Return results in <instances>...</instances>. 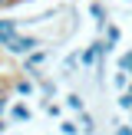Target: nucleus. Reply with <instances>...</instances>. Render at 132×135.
<instances>
[{
	"label": "nucleus",
	"instance_id": "1",
	"mask_svg": "<svg viewBox=\"0 0 132 135\" xmlns=\"http://www.w3.org/2000/svg\"><path fill=\"white\" fill-rule=\"evenodd\" d=\"M40 46H43V36H36V33H17L3 50L10 53V56H30V53L40 50Z\"/></svg>",
	"mask_w": 132,
	"mask_h": 135
},
{
	"label": "nucleus",
	"instance_id": "2",
	"mask_svg": "<svg viewBox=\"0 0 132 135\" xmlns=\"http://www.w3.org/2000/svg\"><path fill=\"white\" fill-rule=\"evenodd\" d=\"M46 59H50V50H43V46H40V50H33L30 56H23V73H30V76H43V73H40V66L46 63Z\"/></svg>",
	"mask_w": 132,
	"mask_h": 135
},
{
	"label": "nucleus",
	"instance_id": "3",
	"mask_svg": "<svg viewBox=\"0 0 132 135\" xmlns=\"http://www.w3.org/2000/svg\"><path fill=\"white\" fill-rule=\"evenodd\" d=\"M89 17L96 20V26L106 33V26H109V10L102 7V0H92V3H89Z\"/></svg>",
	"mask_w": 132,
	"mask_h": 135
},
{
	"label": "nucleus",
	"instance_id": "4",
	"mask_svg": "<svg viewBox=\"0 0 132 135\" xmlns=\"http://www.w3.org/2000/svg\"><path fill=\"white\" fill-rule=\"evenodd\" d=\"M36 83H40V79L26 73V76H20L17 83H13V92H17V96H33V92H36Z\"/></svg>",
	"mask_w": 132,
	"mask_h": 135
},
{
	"label": "nucleus",
	"instance_id": "5",
	"mask_svg": "<svg viewBox=\"0 0 132 135\" xmlns=\"http://www.w3.org/2000/svg\"><path fill=\"white\" fill-rule=\"evenodd\" d=\"M20 33V20H0V46H7Z\"/></svg>",
	"mask_w": 132,
	"mask_h": 135
},
{
	"label": "nucleus",
	"instance_id": "6",
	"mask_svg": "<svg viewBox=\"0 0 132 135\" xmlns=\"http://www.w3.org/2000/svg\"><path fill=\"white\" fill-rule=\"evenodd\" d=\"M30 115H33L30 105H23V102H13L10 105V119H13V122H30Z\"/></svg>",
	"mask_w": 132,
	"mask_h": 135
},
{
	"label": "nucleus",
	"instance_id": "7",
	"mask_svg": "<svg viewBox=\"0 0 132 135\" xmlns=\"http://www.w3.org/2000/svg\"><path fill=\"white\" fill-rule=\"evenodd\" d=\"M129 83H132V76H129L125 69H116V73H112V86H116L119 92H125V89H129Z\"/></svg>",
	"mask_w": 132,
	"mask_h": 135
},
{
	"label": "nucleus",
	"instance_id": "8",
	"mask_svg": "<svg viewBox=\"0 0 132 135\" xmlns=\"http://www.w3.org/2000/svg\"><path fill=\"white\" fill-rule=\"evenodd\" d=\"M79 122H83V135H96V119L89 115V112H79Z\"/></svg>",
	"mask_w": 132,
	"mask_h": 135
},
{
	"label": "nucleus",
	"instance_id": "9",
	"mask_svg": "<svg viewBox=\"0 0 132 135\" xmlns=\"http://www.w3.org/2000/svg\"><path fill=\"white\" fill-rule=\"evenodd\" d=\"M66 109H73V112H83V109H86L83 96H79V92H69V96H66Z\"/></svg>",
	"mask_w": 132,
	"mask_h": 135
},
{
	"label": "nucleus",
	"instance_id": "10",
	"mask_svg": "<svg viewBox=\"0 0 132 135\" xmlns=\"http://www.w3.org/2000/svg\"><path fill=\"white\" fill-rule=\"evenodd\" d=\"M106 40H109V46L116 50V46H119V40H122V30H119L116 23H109V26H106Z\"/></svg>",
	"mask_w": 132,
	"mask_h": 135
},
{
	"label": "nucleus",
	"instance_id": "11",
	"mask_svg": "<svg viewBox=\"0 0 132 135\" xmlns=\"http://www.w3.org/2000/svg\"><path fill=\"white\" fill-rule=\"evenodd\" d=\"M76 63H79V50H76V53H69V56L63 59V69H66V76H73V69H76Z\"/></svg>",
	"mask_w": 132,
	"mask_h": 135
},
{
	"label": "nucleus",
	"instance_id": "12",
	"mask_svg": "<svg viewBox=\"0 0 132 135\" xmlns=\"http://www.w3.org/2000/svg\"><path fill=\"white\" fill-rule=\"evenodd\" d=\"M59 132L63 135H79V125L73 122V119H63V122H59Z\"/></svg>",
	"mask_w": 132,
	"mask_h": 135
},
{
	"label": "nucleus",
	"instance_id": "13",
	"mask_svg": "<svg viewBox=\"0 0 132 135\" xmlns=\"http://www.w3.org/2000/svg\"><path fill=\"white\" fill-rule=\"evenodd\" d=\"M40 89H43L46 96H56V89H59V86H56V79H43V76H40Z\"/></svg>",
	"mask_w": 132,
	"mask_h": 135
},
{
	"label": "nucleus",
	"instance_id": "14",
	"mask_svg": "<svg viewBox=\"0 0 132 135\" xmlns=\"http://www.w3.org/2000/svg\"><path fill=\"white\" fill-rule=\"evenodd\" d=\"M119 109H122V112H132V92H119Z\"/></svg>",
	"mask_w": 132,
	"mask_h": 135
},
{
	"label": "nucleus",
	"instance_id": "15",
	"mask_svg": "<svg viewBox=\"0 0 132 135\" xmlns=\"http://www.w3.org/2000/svg\"><path fill=\"white\" fill-rule=\"evenodd\" d=\"M116 135H132V122H129V125H122V122H116Z\"/></svg>",
	"mask_w": 132,
	"mask_h": 135
},
{
	"label": "nucleus",
	"instance_id": "16",
	"mask_svg": "<svg viewBox=\"0 0 132 135\" xmlns=\"http://www.w3.org/2000/svg\"><path fill=\"white\" fill-rule=\"evenodd\" d=\"M7 109H10V99H7V96H0V115H3Z\"/></svg>",
	"mask_w": 132,
	"mask_h": 135
},
{
	"label": "nucleus",
	"instance_id": "17",
	"mask_svg": "<svg viewBox=\"0 0 132 135\" xmlns=\"http://www.w3.org/2000/svg\"><path fill=\"white\" fill-rule=\"evenodd\" d=\"M7 132V122H3V115H0V135H3Z\"/></svg>",
	"mask_w": 132,
	"mask_h": 135
},
{
	"label": "nucleus",
	"instance_id": "18",
	"mask_svg": "<svg viewBox=\"0 0 132 135\" xmlns=\"http://www.w3.org/2000/svg\"><path fill=\"white\" fill-rule=\"evenodd\" d=\"M125 92H132V83H129V89H125Z\"/></svg>",
	"mask_w": 132,
	"mask_h": 135
}]
</instances>
